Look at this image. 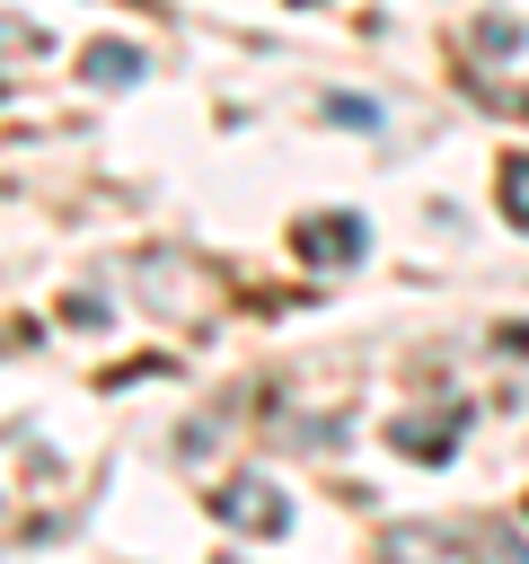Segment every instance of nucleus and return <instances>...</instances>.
Listing matches in <instances>:
<instances>
[{"instance_id":"1","label":"nucleus","mask_w":529,"mask_h":564,"mask_svg":"<svg viewBox=\"0 0 529 564\" xmlns=\"http://www.w3.org/2000/svg\"><path fill=\"white\" fill-rule=\"evenodd\" d=\"M388 555H529L503 520H388Z\"/></svg>"},{"instance_id":"2","label":"nucleus","mask_w":529,"mask_h":564,"mask_svg":"<svg viewBox=\"0 0 529 564\" xmlns=\"http://www.w3.org/2000/svg\"><path fill=\"white\" fill-rule=\"evenodd\" d=\"M212 520H229L247 538H291V494L273 476H229V485H212Z\"/></svg>"},{"instance_id":"3","label":"nucleus","mask_w":529,"mask_h":564,"mask_svg":"<svg viewBox=\"0 0 529 564\" xmlns=\"http://www.w3.org/2000/svg\"><path fill=\"white\" fill-rule=\"evenodd\" d=\"M458 441H467V405L388 414V449H397V458H414V467H441V458H458Z\"/></svg>"},{"instance_id":"4","label":"nucleus","mask_w":529,"mask_h":564,"mask_svg":"<svg viewBox=\"0 0 529 564\" xmlns=\"http://www.w3.org/2000/svg\"><path fill=\"white\" fill-rule=\"evenodd\" d=\"M291 247L317 264V273H335V264H361V247H370V229L353 220V212H309L300 229H291Z\"/></svg>"},{"instance_id":"5","label":"nucleus","mask_w":529,"mask_h":564,"mask_svg":"<svg viewBox=\"0 0 529 564\" xmlns=\"http://www.w3.org/2000/svg\"><path fill=\"white\" fill-rule=\"evenodd\" d=\"M79 79H88V88H132V79H141V44H88Z\"/></svg>"},{"instance_id":"6","label":"nucleus","mask_w":529,"mask_h":564,"mask_svg":"<svg viewBox=\"0 0 529 564\" xmlns=\"http://www.w3.org/2000/svg\"><path fill=\"white\" fill-rule=\"evenodd\" d=\"M317 115H326V123H353V132H379V123H388V115H379L370 97H353V88H335V97H317Z\"/></svg>"},{"instance_id":"7","label":"nucleus","mask_w":529,"mask_h":564,"mask_svg":"<svg viewBox=\"0 0 529 564\" xmlns=\"http://www.w3.org/2000/svg\"><path fill=\"white\" fill-rule=\"evenodd\" d=\"M503 220H511V229H529V150H511V159H503Z\"/></svg>"},{"instance_id":"8","label":"nucleus","mask_w":529,"mask_h":564,"mask_svg":"<svg viewBox=\"0 0 529 564\" xmlns=\"http://www.w3.org/2000/svg\"><path fill=\"white\" fill-rule=\"evenodd\" d=\"M494 352H511V361H529V317H511V326H494Z\"/></svg>"},{"instance_id":"9","label":"nucleus","mask_w":529,"mask_h":564,"mask_svg":"<svg viewBox=\"0 0 529 564\" xmlns=\"http://www.w3.org/2000/svg\"><path fill=\"white\" fill-rule=\"evenodd\" d=\"M291 9H309V0H291Z\"/></svg>"}]
</instances>
